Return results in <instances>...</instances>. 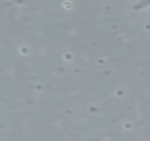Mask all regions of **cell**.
<instances>
[{
  "instance_id": "cell-1",
  "label": "cell",
  "mask_w": 150,
  "mask_h": 141,
  "mask_svg": "<svg viewBox=\"0 0 150 141\" xmlns=\"http://www.w3.org/2000/svg\"><path fill=\"white\" fill-rule=\"evenodd\" d=\"M146 8H150V0H138V2L134 5V9H146Z\"/></svg>"
}]
</instances>
